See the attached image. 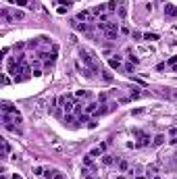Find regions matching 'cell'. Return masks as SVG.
<instances>
[{
	"instance_id": "52a82bcc",
	"label": "cell",
	"mask_w": 177,
	"mask_h": 179,
	"mask_svg": "<svg viewBox=\"0 0 177 179\" xmlns=\"http://www.w3.org/2000/svg\"><path fill=\"white\" fill-rule=\"evenodd\" d=\"M92 15H94L92 11H79V13H77V21H88Z\"/></svg>"
},
{
	"instance_id": "cb8c5ba5",
	"label": "cell",
	"mask_w": 177,
	"mask_h": 179,
	"mask_svg": "<svg viewBox=\"0 0 177 179\" xmlns=\"http://www.w3.org/2000/svg\"><path fill=\"white\" fill-rule=\"evenodd\" d=\"M102 163H104V165H113V163H115V158H113V156H108V154H106L104 158H102Z\"/></svg>"
},
{
	"instance_id": "83f0119b",
	"label": "cell",
	"mask_w": 177,
	"mask_h": 179,
	"mask_svg": "<svg viewBox=\"0 0 177 179\" xmlns=\"http://www.w3.org/2000/svg\"><path fill=\"white\" fill-rule=\"evenodd\" d=\"M2 84L9 85V84H11V77H9V75H4V77H2Z\"/></svg>"
},
{
	"instance_id": "f1b7e54d",
	"label": "cell",
	"mask_w": 177,
	"mask_h": 179,
	"mask_svg": "<svg viewBox=\"0 0 177 179\" xmlns=\"http://www.w3.org/2000/svg\"><path fill=\"white\" fill-rule=\"evenodd\" d=\"M34 173H35V175H44V169H42V167H35Z\"/></svg>"
},
{
	"instance_id": "7402d4cb",
	"label": "cell",
	"mask_w": 177,
	"mask_h": 179,
	"mask_svg": "<svg viewBox=\"0 0 177 179\" xmlns=\"http://www.w3.org/2000/svg\"><path fill=\"white\" fill-rule=\"evenodd\" d=\"M175 65H177V54H175V56H171V59L167 60V67H175Z\"/></svg>"
},
{
	"instance_id": "6da1fadb",
	"label": "cell",
	"mask_w": 177,
	"mask_h": 179,
	"mask_svg": "<svg viewBox=\"0 0 177 179\" xmlns=\"http://www.w3.org/2000/svg\"><path fill=\"white\" fill-rule=\"evenodd\" d=\"M79 59L83 60V65H85L90 71H94V73L102 71V69H98V63L94 60V54H92L90 50H85V48H79Z\"/></svg>"
},
{
	"instance_id": "30bf717a",
	"label": "cell",
	"mask_w": 177,
	"mask_h": 179,
	"mask_svg": "<svg viewBox=\"0 0 177 179\" xmlns=\"http://www.w3.org/2000/svg\"><path fill=\"white\" fill-rule=\"evenodd\" d=\"M169 144L177 146V127H173V129L169 131Z\"/></svg>"
},
{
	"instance_id": "e575fe53",
	"label": "cell",
	"mask_w": 177,
	"mask_h": 179,
	"mask_svg": "<svg viewBox=\"0 0 177 179\" xmlns=\"http://www.w3.org/2000/svg\"><path fill=\"white\" fill-rule=\"evenodd\" d=\"M135 179H146V177H144V175H138V177H135Z\"/></svg>"
},
{
	"instance_id": "7c38bea8",
	"label": "cell",
	"mask_w": 177,
	"mask_h": 179,
	"mask_svg": "<svg viewBox=\"0 0 177 179\" xmlns=\"http://www.w3.org/2000/svg\"><path fill=\"white\" fill-rule=\"evenodd\" d=\"M104 11H108V9H106V4H98V6H94V9H92V13H94V15H104Z\"/></svg>"
},
{
	"instance_id": "ffe728a7",
	"label": "cell",
	"mask_w": 177,
	"mask_h": 179,
	"mask_svg": "<svg viewBox=\"0 0 177 179\" xmlns=\"http://www.w3.org/2000/svg\"><path fill=\"white\" fill-rule=\"evenodd\" d=\"M106 9H108V11L113 13V11H117V0H113V2H108V4H106Z\"/></svg>"
},
{
	"instance_id": "d6a6232c",
	"label": "cell",
	"mask_w": 177,
	"mask_h": 179,
	"mask_svg": "<svg viewBox=\"0 0 177 179\" xmlns=\"http://www.w3.org/2000/svg\"><path fill=\"white\" fill-rule=\"evenodd\" d=\"M54 179H65V175H63L60 171H56V175H54Z\"/></svg>"
},
{
	"instance_id": "44dd1931",
	"label": "cell",
	"mask_w": 177,
	"mask_h": 179,
	"mask_svg": "<svg viewBox=\"0 0 177 179\" xmlns=\"http://www.w3.org/2000/svg\"><path fill=\"white\" fill-rule=\"evenodd\" d=\"M100 73H102V79H104V81H113V75L108 71H100Z\"/></svg>"
},
{
	"instance_id": "2e32d148",
	"label": "cell",
	"mask_w": 177,
	"mask_h": 179,
	"mask_svg": "<svg viewBox=\"0 0 177 179\" xmlns=\"http://www.w3.org/2000/svg\"><path fill=\"white\" fill-rule=\"evenodd\" d=\"M144 40H148V42H156V40H158V34H150V31H148V34H144Z\"/></svg>"
},
{
	"instance_id": "f546056e",
	"label": "cell",
	"mask_w": 177,
	"mask_h": 179,
	"mask_svg": "<svg viewBox=\"0 0 177 179\" xmlns=\"http://www.w3.org/2000/svg\"><path fill=\"white\" fill-rule=\"evenodd\" d=\"M133 67H135V65H131V63H129V65H125V71L131 73V71H133Z\"/></svg>"
},
{
	"instance_id": "484cf974",
	"label": "cell",
	"mask_w": 177,
	"mask_h": 179,
	"mask_svg": "<svg viewBox=\"0 0 177 179\" xmlns=\"http://www.w3.org/2000/svg\"><path fill=\"white\" fill-rule=\"evenodd\" d=\"M59 4H60V6H67V9H69L71 4H73V0H59Z\"/></svg>"
},
{
	"instance_id": "ac0fdd59",
	"label": "cell",
	"mask_w": 177,
	"mask_h": 179,
	"mask_svg": "<svg viewBox=\"0 0 177 179\" xmlns=\"http://www.w3.org/2000/svg\"><path fill=\"white\" fill-rule=\"evenodd\" d=\"M88 92H85V90H77V92H75V98H79V100H81V98H88Z\"/></svg>"
},
{
	"instance_id": "d4e9b609",
	"label": "cell",
	"mask_w": 177,
	"mask_h": 179,
	"mask_svg": "<svg viewBox=\"0 0 177 179\" xmlns=\"http://www.w3.org/2000/svg\"><path fill=\"white\" fill-rule=\"evenodd\" d=\"M129 63L131 65H140V59H138L135 54H129Z\"/></svg>"
},
{
	"instance_id": "5b68a950",
	"label": "cell",
	"mask_w": 177,
	"mask_h": 179,
	"mask_svg": "<svg viewBox=\"0 0 177 179\" xmlns=\"http://www.w3.org/2000/svg\"><path fill=\"white\" fill-rule=\"evenodd\" d=\"M2 115H19V110L15 106H11L9 102H4V104H2Z\"/></svg>"
},
{
	"instance_id": "4fadbf2b",
	"label": "cell",
	"mask_w": 177,
	"mask_h": 179,
	"mask_svg": "<svg viewBox=\"0 0 177 179\" xmlns=\"http://www.w3.org/2000/svg\"><path fill=\"white\" fill-rule=\"evenodd\" d=\"M9 152H11V146H9V142H6V140H2V158H6V156H9Z\"/></svg>"
},
{
	"instance_id": "9a60e30c",
	"label": "cell",
	"mask_w": 177,
	"mask_h": 179,
	"mask_svg": "<svg viewBox=\"0 0 177 179\" xmlns=\"http://www.w3.org/2000/svg\"><path fill=\"white\" fill-rule=\"evenodd\" d=\"M119 171H121V173H127V171H129V163H127V160H119Z\"/></svg>"
},
{
	"instance_id": "4316f807",
	"label": "cell",
	"mask_w": 177,
	"mask_h": 179,
	"mask_svg": "<svg viewBox=\"0 0 177 179\" xmlns=\"http://www.w3.org/2000/svg\"><path fill=\"white\" fill-rule=\"evenodd\" d=\"M119 31H121L123 36H127V34H129V27H127V25H121V27H119Z\"/></svg>"
},
{
	"instance_id": "3957f363",
	"label": "cell",
	"mask_w": 177,
	"mask_h": 179,
	"mask_svg": "<svg viewBox=\"0 0 177 179\" xmlns=\"http://www.w3.org/2000/svg\"><path fill=\"white\" fill-rule=\"evenodd\" d=\"M135 135H138V138H140V140H138V142H135V146H138V148H144V146H148V144H150V135H146V133H142V131H138V129H135Z\"/></svg>"
},
{
	"instance_id": "603a6c76",
	"label": "cell",
	"mask_w": 177,
	"mask_h": 179,
	"mask_svg": "<svg viewBox=\"0 0 177 179\" xmlns=\"http://www.w3.org/2000/svg\"><path fill=\"white\" fill-rule=\"evenodd\" d=\"M119 17H121V19L127 17V9H125V6H119Z\"/></svg>"
},
{
	"instance_id": "d6986e66",
	"label": "cell",
	"mask_w": 177,
	"mask_h": 179,
	"mask_svg": "<svg viewBox=\"0 0 177 179\" xmlns=\"http://www.w3.org/2000/svg\"><path fill=\"white\" fill-rule=\"evenodd\" d=\"M11 2L15 6H27V4H29V0H11Z\"/></svg>"
},
{
	"instance_id": "1f68e13d",
	"label": "cell",
	"mask_w": 177,
	"mask_h": 179,
	"mask_svg": "<svg viewBox=\"0 0 177 179\" xmlns=\"http://www.w3.org/2000/svg\"><path fill=\"white\" fill-rule=\"evenodd\" d=\"M67 13V6H59V15H65Z\"/></svg>"
},
{
	"instance_id": "8992f818",
	"label": "cell",
	"mask_w": 177,
	"mask_h": 179,
	"mask_svg": "<svg viewBox=\"0 0 177 179\" xmlns=\"http://www.w3.org/2000/svg\"><path fill=\"white\" fill-rule=\"evenodd\" d=\"M163 144H165V135H163V133H156V135L152 138V146L158 148V146H163Z\"/></svg>"
},
{
	"instance_id": "836d02e7",
	"label": "cell",
	"mask_w": 177,
	"mask_h": 179,
	"mask_svg": "<svg viewBox=\"0 0 177 179\" xmlns=\"http://www.w3.org/2000/svg\"><path fill=\"white\" fill-rule=\"evenodd\" d=\"M173 165L177 167V154H173Z\"/></svg>"
},
{
	"instance_id": "74e56055",
	"label": "cell",
	"mask_w": 177,
	"mask_h": 179,
	"mask_svg": "<svg viewBox=\"0 0 177 179\" xmlns=\"http://www.w3.org/2000/svg\"><path fill=\"white\" fill-rule=\"evenodd\" d=\"M152 179H161V177H158V175H156V177H152Z\"/></svg>"
},
{
	"instance_id": "277c9868",
	"label": "cell",
	"mask_w": 177,
	"mask_h": 179,
	"mask_svg": "<svg viewBox=\"0 0 177 179\" xmlns=\"http://www.w3.org/2000/svg\"><path fill=\"white\" fill-rule=\"evenodd\" d=\"M165 17H169V19H177V6L175 4H165Z\"/></svg>"
},
{
	"instance_id": "9c48e42d",
	"label": "cell",
	"mask_w": 177,
	"mask_h": 179,
	"mask_svg": "<svg viewBox=\"0 0 177 179\" xmlns=\"http://www.w3.org/2000/svg\"><path fill=\"white\" fill-rule=\"evenodd\" d=\"M85 113H88V115H96V113H98V104H96V102L85 104Z\"/></svg>"
},
{
	"instance_id": "8fae6325",
	"label": "cell",
	"mask_w": 177,
	"mask_h": 179,
	"mask_svg": "<svg viewBox=\"0 0 177 179\" xmlns=\"http://www.w3.org/2000/svg\"><path fill=\"white\" fill-rule=\"evenodd\" d=\"M71 25H73L77 31H88V25H85V23H79L77 19H75V21H71Z\"/></svg>"
},
{
	"instance_id": "d590c367",
	"label": "cell",
	"mask_w": 177,
	"mask_h": 179,
	"mask_svg": "<svg viewBox=\"0 0 177 179\" xmlns=\"http://www.w3.org/2000/svg\"><path fill=\"white\" fill-rule=\"evenodd\" d=\"M171 69H173V71H175V73H177V65H175V67H171Z\"/></svg>"
},
{
	"instance_id": "7a4b0ae2",
	"label": "cell",
	"mask_w": 177,
	"mask_h": 179,
	"mask_svg": "<svg viewBox=\"0 0 177 179\" xmlns=\"http://www.w3.org/2000/svg\"><path fill=\"white\" fill-rule=\"evenodd\" d=\"M98 27L106 34L108 40H115L119 34V23H113V21H104V23H98Z\"/></svg>"
},
{
	"instance_id": "4dcf8cb0",
	"label": "cell",
	"mask_w": 177,
	"mask_h": 179,
	"mask_svg": "<svg viewBox=\"0 0 177 179\" xmlns=\"http://www.w3.org/2000/svg\"><path fill=\"white\" fill-rule=\"evenodd\" d=\"M133 38H135V40H140V38H144V34H140V31H133Z\"/></svg>"
},
{
	"instance_id": "8d00e7d4",
	"label": "cell",
	"mask_w": 177,
	"mask_h": 179,
	"mask_svg": "<svg viewBox=\"0 0 177 179\" xmlns=\"http://www.w3.org/2000/svg\"><path fill=\"white\" fill-rule=\"evenodd\" d=\"M173 98H175V100H177V92H173Z\"/></svg>"
},
{
	"instance_id": "ba28073f",
	"label": "cell",
	"mask_w": 177,
	"mask_h": 179,
	"mask_svg": "<svg viewBox=\"0 0 177 179\" xmlns=\"http://www.w3.org/2000/svg\"><path fill=\"white\" fill-rule=\"evenodd\" d=\"M108 65H110L113 69H121V65H123V60H121V56H113V59L108 60Z\"/></svg>"
},
{
	"instance_id": "e0dca14e",
	"label": "cell",
	"mask_w": 177,
	"mask_h": 179,
	"mask_svg": "<svg viewBox=\"0 0 177 179\" xmlns=\"http://www.w3.org/2000/svg\"><path fill=\"white\" fill-rule=\"evenodd\" d=\"M23 17H25L23 11H13V19H15V21H21Z\"/></svg>"
},
{
	"instance_id": "5bb4252c",
	"label": "cell",
	"mask_w": 177,
	"mask_h": 179,
	"mask_svg": "<svg viewBox=\"0 0 177 179\" xmlns=\"http://www.w3.org/2000/svg\"><path fill=\"white\" fill-rule=\"evenodd\" d=\"M65 125H69V127H77V123H75V119H73V115H67V117H65Z\"/></svg>"
}]
</instances>
